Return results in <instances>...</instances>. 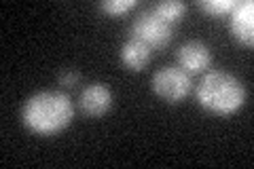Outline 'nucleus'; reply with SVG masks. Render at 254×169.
<instances>
[{"instance_id":"1","label":"nucleus","mask_w":254,"mask_h":169,"mask_svg":"<svg viewBox=\"0 0 254 169\" xmlns=\"http://www.w3.org/2000/svg\"><path fill=\"white\" fill-rule=\"evenodd\" d=\"M74 118V102L64 91H38L30 95L21 108V120L32 133L55 135L70 127Z\"/></svg>"},{"instance_id":"2","label":"nucleus","mask_w":254,"mask_h":169,"mask_svg":"<svg viewBox=\"0 0 254 169\" xmlns=\"http://www.w3.org/2000/svg\"><path fill=\"white\" fill-rule=\"evenodd\" d=\"M195 98L203 110L216 116H231L246 104V87L240 78L225 70H208L195 89Z\"/></svg>"},{"instance_id":"3","label":"nucleus","mask_w":254,"mask_h":169,"mask_svg":"<svg viewBox=\"0 0 254 169\" xmlns=\"http://www.w3.org/2000/svg\"><path fill=\"white\" fill-rule=\"evenodd\" d=\"M174 28L172 23L165 21L155 9H144L129 26V38H136L144 43L150 49H163L168 47L174 38Z\"/></svg>"},{"instance_id":"4","label":"nucleus","mask_w":254,"mask_h":169,"mask_svg":"<svg viewBox=\"0 0 254 169\" xmlns=\"http://www.w3.org/2000/svg\"><path fill=\"white\" fill-rule=\"evenodd\" d=\"M153 91L157 98L168 104H180L193 93V76L185 72L180 66H165L153 74Z\"/></svg>"},{"instance_id":"5","label":"nucleus","mask_w":254,"mask_h":169,"mask_svg":"<svg viewBox=\"0 0 254 169\" xmlns=\"http://www.w3.org/2000/svg\"><path fill=\"white\" fill-rule=\"evenodd\" d=\"M176 57H178V66L189 72L190 76L193 74H201L212 66V49L201 40H187L185 45L178 47L176 51Z\"/></svg>"},{"instance_id":"6","label":"nucleus","mask_w":254,"mask_h":169,"mask_svg":"<svg viewBox=\"0 0 254 169\" xmlns=\"http://www.w3.org/2000/svg\"><path fill=\"white\" fill-rule=\"evenodd\" d=\"M113 91L108 89L104 83H93L87 85L78 95V108H81L87 116L100 118L113 108Z\"/></svg>"},{"instance_id":"7","label":"nucleus","mask_w":254,"mask_h":169,"mask_svg":"<svg viewBox=\"0 0 254 169\" xmlns=\"http://www.w3.org/2000/svg\"><path fill=\"white\" fill-rule=\"evenodd\" d=\"M229 28L231 34L240 40L242 45L252 47L254 45V2L242 0L229 15Z\"/></svg>"},{"instance_id":"8","label":"nucleus","mask_w":254,"mask_h":169,"mask_svg":"<svg viewBox=\"0 0 254 169\" xmlns=\"http://www.w3.org/2000/svg\"><path fill=\"white\" fill-rule=\"evenodd\" d=\"M119 57H121V63L127 70L140 72V70H144L150 63L153 49L146 47L144 43H140V40H136V38H129V40H125V43H123Z\"/></svg>"},{"instance_id":"9","label":"nucleus","mask_w":254,"mask_h":169,"mask_svg":"<svg viewBox=\"0 0 254 169\" xmlns=\"http://www.w3.org/2000/svg\"><path fill=\"white\" fill-rule=\"evenodd\" d=\"M153 9L161 15V17L172 23V26H176V23H180V19L185 17L187 13V4L180 2V0H168V2H159L157 6H153Z\"/></svg>"},{"instance_id":"10","label":"nucleus","mask_w":254,"mask_h":169,"mask_svg":"<svg viewBox=\"0 0 254 169\" xmlns=\"http://www.w3.org/2000/svg\"><path fill=\"white\" fill-rule=\"evenodd\" d=\"M237 6V0H203L199 2V9L208 13L210 17H225L231 15V11Z\"/></svg>"},{"instance_id":"11","label":"nucleus","mask_w":254,"mask_h":169,"mask_svg":"<svg viewBox=\"0 0 254 169\" xmlns=\"http://www.w3.org/2000/svg\"><path fill=\"white\" fill-rule=\"evenodd\" d=\"M136 6H138V0H104V2L100 4V9L104 11L106 15L117 17V15H123L127 11L136 9Z\"/></svg>"},{"instance_id":"12","label":"nucleus","mask_w":254,"mask_h":169,"mask_svg":"<svg viewBox=\"0 0 254 169\" xmlns=\"http://www.w3.org/2000/svg\"><path fill=\"white\" fill-rule=\"evenodd\" d=\"M78 80H81V74H78L76 70H64L62 74L58 76V83L62 87H68V89H70V87H74Z\"/></svg>"}]
</instances>
